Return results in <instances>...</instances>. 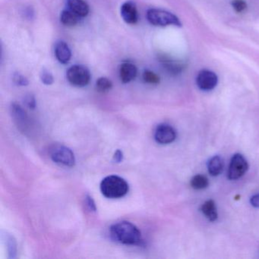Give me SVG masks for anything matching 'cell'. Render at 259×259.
Wrapping results in <instances>:
<instances>
[{
    "instance_id": "obj_12",
    "label": "cell",
    "mask_w": 259,
    "mask_h": 259,
    "mask_svg": "<svg viewBox=\"0 0 259 259\" xmlns=\"http://www.w3.org/2000/svg\"><path fill=\"white\" fill-rule=\"evenodd\" d=\"M55 56L61 64H67L72 58V52L69 45L66 42H57L55 46Z\"/></svg>"
},
{
    "instance_id": "obj_10",
    "label": "cell",
    "mask_w": 259,
    "mask_h": 259,
    "mask_svg": "<svg viewBox=\"0 0 259 259\" xmlns=\"http://www.w3.org/2000/svg\"><path fill=\"white\" fill-rule=\"evenodd\" d=\"M12 116L20 130H25L28 123V115L19 104L13 103L10 107Z\"/></svg>"
},
{
    "instance_id": "obj_2",
    "label": "cell",
    "mask_w": 259,
    "mask_h": 259,
    "mask_svg": "<svg viewBox=\"0 0 259 259\" xmlns=\"http://www.w3.org/2000/svg\"><path fill=\"white\" fill-rule=\"evenodd\" d=\"M128 184L122 177L112 175L105 177L101 183V191L107 198H120L128 192Z\"/></svg>"
},
{
    "instance_id": "obj_1",
    "label": "cell",
    "mask_w": 259,
    "mask_h": 259,
    "mask_svg": "<svg viewBox=\"0 0 259 259\" xmlns=\"http://www.w3.org/2000/svg\"><path fill=\"white\" fill-rule=\"evenodd\" d=\"M110 236L115 242L128 245H142V233L134 224L128 221H121L110 227Z\"/></svg>"
},
{
    "instance_id": "obj_13",
    "label": "cell",
    "mask_w": 259,
    "mask_h": 259,
    "mask_svg": "<svg viewBox=\"0 0 259 259\" xmlns=\"http://www.w3.org/2000/svg\"><path fill=\"white\" fill-rule=\"evenodd\" d=\"M67 7L80 18L86 17L90 11L89 6L84 0H67Z\"/></svg>"
},
{
    "instance_id": "obj_14",
    "label": "cell",
    "mask_w": 259,
    "mask_h": 259,
    "mask_svg": "<svg viewBox=\"0 0 259 259\" xmlns=\"http://www.w3.org/2000/svg\"><path fill=\"white\" fill-rule=\"evenodd\" d=\"M160 61H161L163 68L170 75H179L183 72L185 68L184 65L181 62L172 60V59L168 58V57H162Z\"/></svg>"
},
{
    "instance_id": "obj_24",
    "label": "cell",
    "mask_w": 259,
    "mask_h": 259,
    "mask_svg": "<svg viewBox=\"0 0 259 259\" xmlns=\"http://www.w3.org/2000/svg\"><path fill=\"white\" fill-rule=\"evenodd\" d=\"M232 7L234 9L236 13H243L247 9V4L245 0H233Z\"/></svg>"
},
{
    "instance_id": "obj_22",
    "label": "cell",
    "mask_w": 259,
    "mask_h": 259,
    "mask_svg": "<svg viewBox=\"0 0 259 259\" xmlns=\"http://www.w3.org/2000/svg\"><path fill=\"white\" fill-rule=\"evenodd\" d=\"M8 251L10 258L16 257V252H17V245H16V240L13 236H10L8 238Z\"/></svg>"
},
{
    "instance_id": "obj_6",
    "label": "cell",
    "mask_w": 259,
    "mask_h": 259,
    "mask_svg": "<svg viewBox=\"0 0 259 259\" xmlns=\"http://www.w3.org/2000/svg\"><path fill=\"white\" fill-rule=\"evenodd\" d=\"M248 162L240 154H236L232 157L228 169V178L231 180L241 178L248 169Z\"/></svg>"
},
{
    "instance_id": "obj_17",
    "label": "cell",
    "mask_w": 259,
    "mask_h": 259,
    "mask_svg": "<svg viewBox=\"0 0 259 259\" xmlns=\"http://www.w3.org/2000/svg\"><path fill=\"white\" fill-rule=\"evenodd\" d=\"M79 19V16H77L75 13L69 10V9L63 10L60 15V21L66 26H75L78 23Z\"/></svg>"
},
{
    "instance_id": "obj_27",
    "label": "cell",
    "mask_w": 259,
    "mask_h": 259,
    "mask_svg": "<svg viewBox=\"0 0 259 259\" xmlns=\"http://www.w3.org/2000/svg\"><path fill=\"white\" fill-rule=\"evenodd\" d=\"M123 160V153L121 150H117L113 155V160L116 163H121Z\"/></svg>"
},
{
    "instance_id": "obj_3",
    "label": "cell",
    "mask_w": 259,
    "mask_h": 259,
    "mask_svg": "<svg viewBox=\"0 0 259 259\" xmlns=\"http://www.w3.org/2000/svg\"><path fill=\"white\" fill-rule=\"evenodd\" d=\"M147 19L154 26L166 27L169 25L181 27L179 18L172 13L160 9H150L147 12Z\"/></svg>"
},
{
    "instance_id": "obj_25",
    "label": "cell",
    "mask_w": 259,
    "mask_h": 259,
    "mask_svg": "<svg viewBox=\"0 0 259 259\" xmlns=\"http://www.w3.org/2000/svg\"><path fill=\"white\" fill-rule=\"evenodd\" d=\"M24 103L31 110H34L35 109L36 100L34 95H27L25 98H24Z\"/></svg>"
},
{
    "instance_id": "obj_11",
    "label": "cell",
    "mask_w": 259,
    "mask_h": 259,
    "mask_svg": "<svg viewBox=\"0 0 259 259\" xmlns=\"http://www.w3.org/2000/svg\"><path fill=\"white\" fill-rule=\"evenodd\" d=\"M138 69L132 63H123L119 67V78L124 84L131 82L137 76Z\"/></svg>"
},
{
    "instance_id": "obj_18",
    "label": "cell",
    "mask_w": 259,
    "mask_h": 259,
    "mask_svg": "<svg viewBox=\"0 0 259 259\" xmlns=\"http://www.w3.org/2000/svg\"><path fill=\"white\" fill-rule=\"evenodd\" d=\"M209 182L207 177L203 175H196L191 180V186L197 190L206 189L208 186Z\"/></svg>"
},
{
    "instance_id": "obj_16",
    "label": "cell",
    "mask_w": 259,
    "mask_h": 259,
    "mask_svg": "<svg viewBox=\"0 0 259 259\" xmlns=\"http://www.w3.org/2000/svg\"><path fill=\"white\" fill-rule=\"evenodd\" d=\"M201 211L209 221H214L218 219L216 204L213 200L205 201L201 206Z\"/></svg>"
},
{
    "instance_id": "obj_26",
    "label": "cell",
    "mask_w": 259,
    "mask_h": 259,
    "mask_svg": "<svg viewBox=\"0 0 259 259\" xmlns=\"http://www.w3.org/2000/svg\"><path fill=\"white\" fill-rule=\"evenodd\" d=\"M86 204H87L88 207L92 211L95 212L97 210L96 204H95V201H94L93 198L90 196L89 195H87L85 198Z\"/></svg>"
},
{
    "instance_id": "obj_21",
    "label": "cell",
    "mask_w": 259,
    "mask_h": 259,
    "mask_svg": "<svg viewBox=\"0 0 259 259\" xmlns=\"http://www.w3.org/2000/svg\"><path fill=\"white\" fill-rule=\"evenodd\" d=\"M40 78L43 84H46V85H51L54 81L52 73L48 69H45L42 70V72H40Z\"/></svg>"
},
{
    "instance_id": "obj_28",
    "label": "cell",
    "mask_w": 259,
    "mask_h": 259,
    "mask_svg": "<svg viewBox=\"0 0 259 259\" xmlns=\"http://www.w3.org/2000/svg\"><path fill=\"white\" fill-rule=\"evenodd\" d=\"M251 205L254 207H259V194L253 195L250 199Z\"/></svg>"
},
{
    "instance_id": "obj_20",
    "label": "cell",
    "mask_w": 259,
    "mask_h": 259,
    "mask_svg": "<svg viewBox=\"0 0 259 259\" xmlns=\"http://www.w3.org/2000/svg\"><path fill=\"white\" fill-rule=\"evenodd\" d=\"M142 78L145 82L150 84H157L160 81V77L151 70H145L142 75Z\"/></svg>"
},
{
    "instance_id": "obj_15",
    "label": "cell",
    "mask_w": 259,
    "mask_h": 259,
    "mask_svg": "<svg viewBox=\"0 0 259 259\" xmlns=\"http://www.w3.org/2000/svg\"><path fill=\"white\" fill-rule=\"evenodd\" d=\"M224 168V162L220 156H214L209 160L207 163V169L209 174L213 177L220 175Z\"/></svg>"
},
{
    "instance_id": "obj_4",
    "label": "cell",
    "mask_w": 259,
    "mask_h": 259,
    "mask_svg": "<svg viewBox=\"0 0 259 259\" xmlns=\"http://www.w3.org/2000/svg\"><path fill=\"white\" fill-rule=\"evenodd\" d=\"M66 77L72 85L83 88L87 86L90 82L91 72L85 66L75 65L68 69Z\"/></svg>"
},
{
    "instance_id": "obj_7",
    "label": "cell",
    "mask_w": 259,
    "mask_h": 259,
    "mask_svg": "<svg viewBox=\"0 0 259 259\" xmlns=\"http://www.w3.org/2000/svg\"><path fill=\"white\" fill-rule=\"evenodd\" d=\"M218 82V75L212 71L203 69L197 75L196 84L201 90L205 92L213 90Z\"/></svg>"
},
{
    "instance_id": "obj_23",
    "label": "cell",
    "mask_w": 259,
    "mask_h": 259,
    "mask_svg": "<svg viewBox=\"0 0 259 259\" xmlns=\"http://www.w3.org/2000/svg\"><path fill=\"white\" fill-rule=\"evenodd\" d=\"M13 81L18 86H27L29 84L28 78L25 75H22V74L19 73V72H16L13 75Z\"/></svg>"
},
{
    "instance_id": "obj_5",
    "label": "cell",
    "mask_w": 259,
    "mask_h": 259,
    "mask_svg": "<svg viewBox=\"0 0 259 259\" xmlns=\"http://www.w3.org/2000/svg\"><path fill=\"white\" fill-rule=\"evenodd\" d=\"M51 157L53 161L63 166H75V157L73 151L64 145H57L52 147L51 149Z\"/></svg>"
},
{
    "instance_id": "obj_9",
    "label": "cell",
    "mask_w": 259,
    "mask_h": 259,
    "mask_svg": "<svg viewBox=\"0 0 259 259\" xmlns=\"http://www.w3.org/2000/svg\"><path fill=\"white\" fill-rule=\"evenodd\" d=\"M121 16L125 23L136 25L139 21V13L136 4L131 1L124 3L120 8Z\"/></svg>"
},
{
    "instance_id": "obj_8",
    "label": "cell",
    "mask_w": 259,
    "mask_h": 259,
    "mask_svg": "<svg viewBox=\"0 0 259 259\" xmlns=\"http://www.w3.org/2000/svg\"><path fill=\"white\" fill-rule=\"evenodd\" d=\"M154 139L157 143L168 145L174 142L177 139V132L168 124H160L156 128Z\"/></svg>"
},
{
    "instance_id": "obj_19",
    "label": "cell",
    "mask_w": 259,
    "mask_h": 259,
    "mask_svg": "<svg viewBox=\"0 0 259 259\" xmlns=\"http://www.w3.org/2000/svg\"><path fill=\"white\" fill-rule=\"evenodd\" d=\"M113 88V83L109 78L102 77L98 78L96 82V89L101 93H106L111 90Z\"/></svg>"
}]
</instances>
